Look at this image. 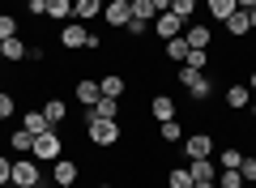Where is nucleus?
Wrapping results in <instances>:
<instances>
[{
    "instance_id": "f257e3e1",
    "label": "nucleus",
    "mask_w": 256,
    "mask_h": 188,
    "mask_svg": "<svg viewBox=\"0 0 256 188\" xmlns=\"http://www.w3.org/2000/svg\"><path fill=\"white\" fill-rule=\"evenodd\" d=\"M175 77H180V86L192 94V103H205V99L214 94V81L205 77L201 69H192V64H180V73H175Z\"/></svg>"
},
{
    "instance_id": "f03ea898",
    "label": "nucleus",
    "mask_w": 256,
    "mask_h": 188,
    "mask_svg": "<svg viewBox=\"0 0 256 188\" xmlns=\"http://www.w3.org/2000/svg\"><path fill=\"white\" fill-rule=\"evenodd\" d=\"M30 158H38V162H56V158H64V137H60V128H47V133H38L34 145H30Z\"/></svg>"
},
{
    "instance_id": "7ed1b4c3",
    "label": "nucleus",
    "mask_w": 256,
    "mask_h": 188,
    "mask_svg": "<svg viewBox=\"0 0 256 188\" xmlns=\"http://www.w3.org/2000/svg\"><path fill=\"white\" fill-rule=\"evenodd\" d=\"M86 141L90 145H116L120 141V124L116 120H98L86 111Z\"/></svg>"
},
{
    "instance_id": "20e7f679",
    "label": "nucleus",
    "mask_w": 256,
    "mask_h": 188,
    "mask_svg": "<svg viewBox=\"0 0 256 188\" xmlns=\"http://www.w3.org/2000/svg\"><path fill=\"white\" fill-rule=\"evenodd\" d=\"M13 188H38L43 184V171H38V158H13V175H9Z\"/></svg>"
},
{
    "instance_id": "39448f33",
    "label": "nucleus",
    "mask_w": 256,
    "mask_h": 188,
    "mask_svg": "<svg viewBox=\"0 0 256 188\" xmlns=\"http://www.w3.org/2000/svg\"><path fill=\"white\" fill-rule=\"evenodd\" d=\"M86 43H90V30L82 22H64L60 26V47L64 52H86Z\"/></svg>"
},
{
    "instance_id": "423d86ee",
    "label": "nucleus",
    "mask_w": 256,
    "mask_h": 188,
    "mask_svg": "<svg viewBox=\"0 0 256 188\" xmlns=\"http://www.w3.org/2000/svg\"><path fill=\"white\" fill-rule=\"evenodd\" d=\"M184 26H188V22L175 18V13L166 9V13H158V18H154V26H150V30L158 35V43H166V39H180V35H184Z\"/></svg>"
},
{
    "instance_id": "0eeeda50",
    "label": "nucleus",
    "mask_w": 256,
    "mask_h": 188,
    "mask_svg": "<svg viewBox=\"0 0 256 188\" xmlns=\"http://www.w3.org/2000/svg\"><path fill=\"white\" fill-rule=\"evenodd\" d=\"M102 18H107V26L124 30L128 22H132V0H107V5H102Z\"/></svg>"
},
{
    "instance_id": "6e6552de",
    "label": "nucleus",
    "mask_w": 256,
    "mask_h": 188,
    "mask_svg": "<svg viewBox=\"0 0 256 188\" xmlns=\"http://www.w3.org/2000/svg\"><path fill=\"white\" fill-rule=\"evenodd\" d=\"M184 39H188V47L210 52V47H214V26H205V22H188V26H184Z\"/></svg>"
},
{
    "instance_id": "1a4fd4ad",
    "label": "nucleus",
    "mask_w": 256,
    "mask_h": 188,
    "mask_svg": "<svg viewBox=\"0 0 256 188\" xmlns=\"http://www.w3.org/2000/svg\"><path fill=\"white\" fill-rule=\"evenodd\" d=\"M184 154H188V158H214V137H210V133L184 137Z\"/></svg>"
},
{
    "instance_id": "9d476101",
    "label": "nucleus",
    "mask_w": 256,
    "mask_h": 188,
    "mask_svg": "<svg viewBox=\"0 0 256 188\" xmlns=\"http://www.w3.org/2000/svg\"><path fill=\"white\" fill-rule=\"evenodd\" d=\"M77 175H82V167H77L73 158H56V162H52V179H56L60 188H73Z\"/></svg>"
},
{
    "instance_id": "9b49d317",
    "label": "nucleus",
    "mask_w": 256,
    "mask_h": 188,
    "mask_svg": "<svg viewBox=\"0 0 256 188\" xmlns=\"http://www.w3.org/2000/svg\"><path fill=\"white\" fill-rule=\"evenodd\" d=\"M222 99H226V107H230V111H244L248 103H252V90H248V81H230Z\"/></svg>"
},
{
    "instance_id": "f8f14e48",
    "label": "nucleus",
    "mask_w": 256,
    "mask_h": 188,
    "mask_svg": "<svg viewBox=\"0 0 256 188\" xmlns=\"http://www.w3.org/2000/svg\"><path fill=\"white\" fill-rule=\"evenodd\" d=\"M73 94H77V103H82L86 111H90L94 103L102 99V90H98V81H90V77H82V81H77V86H73Z\"/></svg>"
},
{
    "instance_id": "ddd939ff",
    "label": "nucleus",
    "mask_w": 256,
    "mask_h": 188,
    "mask_svg": "<svg viewBox=\"0 0 256 188\" xmlns=\"http://www.w3.org/2000/svg\"><path fill=\"white\" fill-rule=\"evenodd\" d=\"M150 116H154L158 124L175 120V99H171V94H154V99H150Z\"/></svg>"
},
{
    "instance_id": "4468645a",
    "label": "nucleus",
    "mask_w": 256,
    "mask_h": 188,
    "mask_svg": "<svg viewBox=\"0 0 256 188\" xmlns=\"http://www.w3.org/2000/svg\"><path fill=\"white\" fill-rule=\"evenodd\" d=\"M222 26H226V35H230V39H248V35H252V22H248V9H235L226 22H222Z\"/></svg>"
},
{
    "instance_id": "2eb2a0df",
    "label": "nucleus",
    "mask_w": 256,
    "mask_h": 188,
    "mask_svg": "<svg viewBox=\"0 0 256 188\" xmlns=\"http://www.w3.org/2000/svg\"><path fill=\"white\" fill-rule=\"evenodd\" d=\"M188 175H192V184H196V179H214V175H218V162H210V158H188Z\"/></svg>"
},
{
    "instance_id": "dca6fc26",
    "label": "nucleus",
    "mask_w": 256,
    "mask_h": 188,
    "mask_svg": "<svg viewBox=\"0 0 256 188\" xmlns=\"http://www.w3.org/2000/svg\"><path fill=\"white\" fill-rule=\"evenodd\" d=\"M102 13V0H73V22H94Z\"/></svg>"
},
{
    "instance_id": "f3484780",
    "label": "nucleus",
    "mask_w": 256,
    "mask_h": 188,
    "mask_svg": "<svg viewBox=\"0 0 256 188\" xmlns=\"http://www.w3.org/2000/svg\"><path fill=\"white\" fill-rule=\"evenodd\" d=\"M98 90L107 94V99H124V90H128V81L120 77V73H107V77L98 81Z\"/></svg>"
},
{
    "instance_id": "a211bd4d",
    "label": "nucleus",
    "mask_w": 256,
    "mask_h": 188,
    "mask_svg": "<svg viewBox=\"0 0 256 188\" xmlns=\"http://www.w3.org/2000/svg\"><path fill=\"white\" fill-rule=\"evenodd\" d=\"M43 116H47V124H52V128H60L64 120H68V107H64L60 99H47L43 103Z\"/></svg>"
},
{
    "instance_id": "6ab92c4d",
    "label": "nucleus",
    "mask_w": 256,
    "mask_h": 188,
    "mask_svg": "<svg viewBox=\"0 0 256 188\" xmlns=\"http://www.w3.org/2000/svg\"><path fill=\"white\" fill-rule=\"evenodd\" d=\"M47 18L52 22H73V0H47Z\"/></svg>"
},
{
    "instance_id": "aec40b11",
    "label": "nucleus",
    "mask_w": 256,
    "mask_h": 188,
    "mask_svg": "<svg viewBox=\"0 0 256 188\" xmlns=\"http://www.w3.org/2000/svg\"><path fill=\"white\" fill-rule=\"evenodd\" d=\"M188 52H192V47H188V39H166V43H162V56H166V60H188Z\"/></svg>"
},
{
    "instance_id": "412c9836",
    "label": "nucleus",
    "mask_w": 256,
    "mask_h": 188,
    "mask_svg": "<svg viewBox=\"0 0 256 188\" xmlns=\"http://www.w3.org/2000/svg\"><path fill=\"white\" fill-rule=\"evenodd\" d=\"M90 116H98V120H116V116H120V99H107V94H102V99L90 107Z\"/></svg>"
},
{
    "instance_id": "4be33fe9",
    "label": "nucleus",
    "mask_w": 256,
    "mask_h": 188,
    "mask_svg": "<svg viewBox=\"0 0 256 188\" xmlns=\"http://www.w3.org/2000/svg\"><path fill=\"white\" fill-rule=\"evenodd\" d=\"M205 9H210V18H214V22H226L230 13L239 9V5H235V0H205Z\"/></svg>"
},
{
    "instance_id": "5701e85b",
    "label": "nucleus",
    "mask_w": 256,
    "mask_h": 188,
    "mask_svg": "<svg viewBox=\"0 0 256 188\" xmlns=\"http://www.w3.org/2000/svg\"><path fill=\"white\" fill-rule=\"evenodd\" d=\"M22 128H26L30 137H38V133H47L52 124H47V116H43V111H26V120H22Z\"/></svg>"
},
{
    "instance_id": "b1692460",
    "label": "nucleus",
    "mask_w": 256,
    "mask_h": 188,
    "mask_svg": "<svg viewBox=\"0 0 256 188\" xmlns=\"http://www.w3.org/2000/svg\"><path fill=\"white\" fill-rule=\"evenodd\" d=\"M239 162H244V154H239L235 145H226V150L218 154V171H239Z\"/></svg>"
},
{
    "instance_id": "393cba45",
    "label": "nucleus",
    "mask_w": 256,
    "mask_h": 188,
    "mask_svg": "<svg viewBox=\"0 0 256 188\" xmlns=\"http://www.w3.org/2000/svg\"><path fill=\"white\" fill-rule=\"evenodd\" d=\"M0 43H4V60H13V64L26 60V43H22L18 35H13V39H0Z\"/></svg>"
},
{
    "instance_id": "a878e982",
    "label": "nucleus",
    "mask_w": 256,
    "mask_h": 188,
    "mask_svg": "<svg viewBox=\"0 0 256 188\" xmlns=\"http://www.w3.org/2000/svg\"><path fill=\"white\" fill-rule=\"evenodd\" d=\"M166 188H192L188 167H171V171H166Z\"/></svg>"
},
{
    "instance_id": "bb28decb",
    "label": "nucleus",
    "mask_w": 256,
    "mask_h": 188,
    "mask_svg": "<svg viewBox=\"0 0 256 188\" xmlns=\"http://www.w3.org/2000/svg\"><path fill=\"white\" fill-rule=\"evenodd\" d=\"M166 9H171L175 18H184V22H192V13H196V0H166Z\"/></svg>"
},
{
    "instance_id": "cd10ccee",
    "label": "nucleus",
    "mask_w": 256,
    "mask_h": 188,
    "mask_svg": "<svg viewBox=\"0 0 256 188\" xmlns=\"http://www.w3.org/2000/svg\"><path fill=\"white\" fill-rule=\"evenodd\" d=\"M158 137L162 141H184V124L180 120H166V124H158Z\"/></svg>"
},
{
    "instance_id": "c85d7f7f",
    "label": "nucleus",
    "mask_w": 256,
    "mask_h": 188,
    "mask_svg": "<svg viewBox=\"0 0 256 188\" xmlns=\"http://www.w3.org/2000/svg\"><path fill=\"white\" fill-rule=\"evenodd\" d=\"M9 145H13V150H22V154H30V145H34V137H30L26 128H13V133H9Z\"/></svg>"
},
{
    "instance_id": "c756f323",
    "label": "nucleus",
    "mask_w": 256,
    "mask_h": 188,
    "mask_svg": "<svg viewBox=\"0 0 256 188\" xmlns=\"http://www.w3.org/2000/svg\"><path fill=\"white\" fill-rule=\"evenodd\" d=\"M214 184H218V188H244V175H239V171H218Z\"/></svg>"
},
{
    "instance_id": "7c9ffc66",
    "label": "nucleus",
    "mask_w": 256,
    "mask_h": 188,
    "mask_svg": "<svg viewBox=\"0 0 256 188\" xmlns=\"http://www.w3.org/2000/svg\"><path fill=\"white\" fill-rule=\"evenodd\" d=\"M184 64H192V69H201V73H205V69H210L214 60H210V52H201V47H192V52H188V60H184Z\"/></svg>"
},
{
    "instance_id": "2f4dec72",
    "label": "nucleus",
    "mask_w": 256,
    "mask_h": 188,
    "mask_svg": "<svg viewBox=\"0 0 256 188\" xmlns=\"http://www.w3.org/2000/svg\"><path fill=\"white\" fill-rule=\"evenodd\" d=\"M13 116H18V99L0 90V120H13Z\"/></svg>"
},
{
    "instance_id": "473e14b6",
    "label": "nucleus",
    "mask_w": 256,
    "mask_h": 188,
    "mask_svg": "<svg viewBox=\"0 0 256 188\" xmlns=\"http://www.w3.org/2000/svg\"><path fill=\"white\" fill-rule=\"evenodd\" d=\"M18 35V22H13V13H0V39H13Z\"/></svg>"
},
{
    "instance_id": "72a5a7b5",
    "label": "nucleus",
    "mask_w": 256,
    "mask_h": 188,
    "mask_svg": "<svg viewBox=\"0 0 256 188\" xmlns=\"http://www.w3.org/2000/svg\"><path fill=\"white\" fill-rule=\"evenodd\" d=\"M239 175H244V184H256V158H244V162H239Z\"/></svg>"
},
{
    "instance_id": "f704fd0d",
    "label": "nucleus",
    "mask_w": 256,
    "mask_h": 188,
    "mask_svg": "<svg viewBox=\"0 0 256 188\" xmlns=\"http://www.w3.org/2000/svg\"><path fill=\"white\" fill-rule=\"evenodd\" d=\"M26 9L30 18H47V0H26Z\"/></svg>"
},
{
    "instance_id": "c9c22d12",
    "label": "nucleus",
    "mask_w": 256,
    "mask_h": 188,
    "mask_svg": "<svg viewBox=\"0 0 256 188\" xmlns=\"http://www.w3.org/2000/svg\"><path fill=\"white\" fill-rule=\"evenodd\" d=\"M9 175H13V158H0V188L9 184Z\"/></svg>"
},
{
    "instance_id": "e433bc0d",
    "label": "nucleus",
    "mask_w": 256,
    "mask_h": 188,
    "mask_svg": "<svg viewBox=\"0 0 256 188\" xmlns=\"http://www.w3.org/2000/svg\"><path fill=\"white\" fill-rule=\"evenodd\" d=\"M124 30H128V35H132V39H137V35H146V30H150V22H137V18H132V22H128Z\"/></svg>"
},
{
    "instance_id": "4c0bfd02",
    "label": "nucleus",
    "mask_w": 256,
    "mask_h": 188,
    "mask_svg": "<svg viewBox=\"0 0 256 188\" xmlns=\"http://www.w3.org/2000/svg\"><path fill=\"white\" fill-rule=\"evenodd\" d=\"M192 188H218V184H214V179H196Z\"/></svg>"
},
{
    "instance_id": "58836bf2",
    "label": "nucleus",
    "mask_w": 256,
    "mask_h": 188,
    "mask_svg": "<svg viewBox=\"0 0 256 188\" xmlns=\"http://www.w3.org/2000/svg\"><path fill=\"white\" fill-rule=\"evenodd\" d=\"M248 90H252V94H256V69L248 73Z\"/></svg>"
},
{
    "instance_id": "ea45409f",
    "label": "nucleus",
    "mask_w": 256,
    "mask_h": 188,
    "mask_svg": "<svg viewBox=\"0 0 256 188\" xmlns=\"http://www.w3.org/2000/svg\"><path fill=\"white\" fill-rule=\"evenodd\" d=\"M235 5L239 9H256V0H235Z\"/></svg>"
},
{
    "instance_id": "a19ab883",
    "label": "nucleus",
    "mask_w": 256,
    "mask_h": 188,
    "mask_svg": "<svg viewBox=\"0 0 256 188\" xmlns=\"http://www.w3.org/2000/svg\"><path fill=\"white\" fill-rule=\"evenodd\" d=\"M248 22H252V30H256V9H248Z\"/></svg>"
},
{
    "instance_id": "79ce46f5",
    "label": "nucleus",
    "mask_w": 256,
    "mask_h": 188,
    "mask_svg": "<svg viewBox=\"0 0 256 188\" xmlns=\"http://www.w3.org/2000/svg\"><path fill=\"white\" fill-rule=\"evenodd\" d=\"M248 111H252V116H256V99H252V103H248Z\"/></svg>"
},
{
    "instance_id": "37998d69",
    "label": "nucleus",
    "mask_w": 256,
    "mask_h": 188,
    "mask_svg": "<svg viewBox=\"0 0 256 188\" xmlns=\"http://www.w3.org/2000/svg\"><path fill=\"white\" fill-rule=\"evenodd\" d=\"M0 60H4V43H0Z\"/></svg>"
},
{
    "instance_id": "c03bdc74",
    "label": "nucleus",
    "mask_w": 256,
    "mask_h": 188,
    "mask_svg": "<svg viewBox=\"0 0 256 188\" xmlns=\"http://www.w3.org/2000/svg\"><path fill=\"white\" fill-rule=\"evenodd\" d=\"M244 188H256V184H244Z\"/></svg>"
},
{
    "instance_id": "a18cd8bd",
    "label": "nucleus",
    "mask_w": 256,
    "mask_h": 188,
    "mask_svg": "<svg viewBox=\"0 0 256 188\" xmlns=\"http://www.w3.org/2000/svg\"><path fill=\"white\" fill-rule=\"evenodd\" d=\"M98 188H111V184H98Z\"/></svg>"
}]
</instances>
